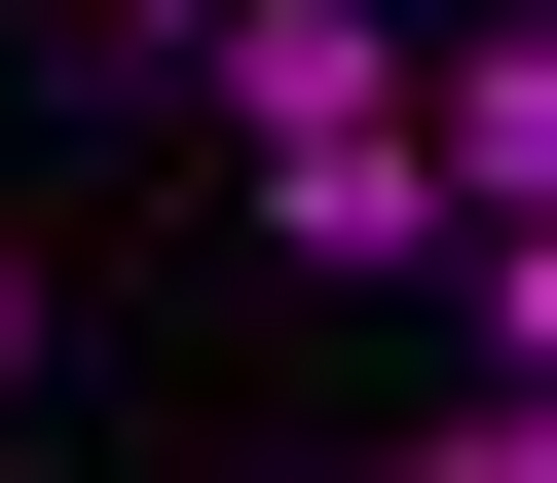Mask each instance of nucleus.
<instances>
[{"label": "nucleus", "mask_w": 557, "mask_h": 483, "mask_svg": "<svg viewBox=\"0 0 557 483\" xmlns=\"http://www.w3.org/2000/svg\"><path fill=\"white\" fill-rule=\"evenodd\" d=\"M186 75H223L260 149H372V112L446 75V0H223V38H186Z\"/></svg>", "instance_id": "obj_1"}, {"label": "nucleus", "mask_w": 557, "mask_h": 483, "mask_svg": "<svg viewBox=\"0 0 557 483\" xmlns=\"http://www.w3.org/2000/svg\"><path fill=\"white\" fill-rule=\"evenodd\" d=\"M260 261H298V298H446L483 223H446V149L372 112V149H260Z\"/></svg>", "instance_id": "obj_2"}, {"label": "nucleus", "mask_w": 557, "mask_h": 483, "mask_svg": "<svg viewBox=\"0 0 557 483\" xmlns=\"http://www.w3.org/2000/svg\"><path fill=\"white\" fill-rule=\"evenodd\" d=\"M409 149H446V223H557V38H446Z\"/></svg>", "instance_id": "obj_3"}, {"label": "nucleus", "mask_w": 557, "mask_h": 483, "mask_svg": "<svg viewBox=\"0 0 557 483\" xmlns=\"http://www.w3.org/2000/svg\"><path fill=\"white\" fill-rule=\"evenodd\" d=\"M372 483H557V372H483V409H409Z\"/></svg>", "instance_id": "obj_4"}, {"label": "nucleus", "mask_w": 557, "mask_h": 483, "mask_svg": "<svg viewBox=\"0 0 557 483\" xmlns=\"http://www.w3.org/2000/svg\"><path fill=\"white\" fill-rule=\"evenodd\" d=\"M446 335H483V372H557V223H483V261H446Z\"/></svg>", "instance_id": "obj_5"}, {"label": "nucleus", "mask_w": 557, "mask_h": 483, "mask_svg": "<svg viewBox=\"0 0 557 483\" xmlns=\"http://www.w3.org/2000/svg\"><path fill=\"white\" fill-rule=\"evenodd\" d=\"M38 38H149V75H186V38H223V0H38Z\"/></svg>", "instance_id": "obj_6"}, {"label": "nucleus", "mask_w": 557, "mask_h": 483, "mask_svg": "<svg viewBox=\"0 0 557 483\" xmlns=\"http://www.w3.org/2000/svg\"><path fill=\"white\" fill-rule=\"evenodd\" d=\"M446 38H557V0H446Z\"/></svg>", "instance_id": "obj_7"}, {"label": "nucleus", "mask_w": 557, "mask_h": 483, "mask_svg": "<svg viewBox=\"0 0 557 483\" xmlns=\"http://www.w3.org/2000/svg\"><path fill=\"white\" fill-rule=\"evenodd\" d=\"M0 372H38V261H0Z\"/></svg>", "instance_id": "obj_8"}]
</instances>
